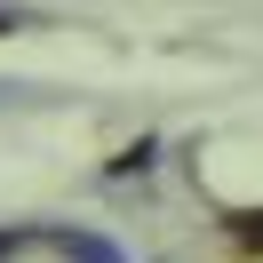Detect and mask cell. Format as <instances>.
<instances>
[{"label":"cell","mask_w":263,"mask_h":263,"mask_svg":"<svg viewBox=\"0 0 263 263\" xmlns=\"http://www.w3.org/2000/svg\"><path fill=\"white\" fill-rule=\"evenodd\" d=\"M40 239H48V247H56L64 263H128V255H120L112 239H96V231H80V223H48Z\"/></svg>","instance_id":"6da1fadb"},{"label":"cell","mask_w":263,"mask_h":263,"mask_svg":"<svg viewBox=\"0 0 263 263\" xmlns=\"http://www.w3.org/2000/svg\"><path fill=\"white\" fill-rule=\"evenodd\" d=\"M152 160H160V144H152V136H136V144H120L112 160H104V176H112V183H128V176H144Z\"/></svg>","instance_id":"7a4b0ae2"},{"label":"cell","mask_w":263,"mask_h":263,"mask_svg":"<svg viewBox=\"0 0 263 263\" xmlns=\"http://www.w3.org/2000/svg\"><path fill=\"white\" fill-rule=\"evenodd\" d=\"M223 223H231V239H239L247 255H263V208H231Z\"/></svg>","instance_id":"3957f363"},{"label":"cell","mask_w":263,"mask_h":263,"mask_svg":"<svg viewBox=\"0 0 263 263\" xmlns=\"http://www.w3.org/2000/svg\"><path fill=\"white\" fill-rule=\"evenodd\" d=\"M32 239H40L32 223H0V263H8V255H24V247H32Z\"/></svg>","instance_id":"277c9868"}]
</instances>
